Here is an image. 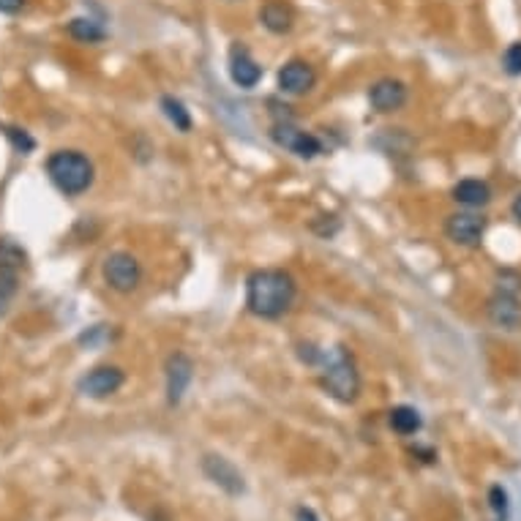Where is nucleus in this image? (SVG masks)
Returning a JSON list of instances; mask_svg holds the SVG:
<instances>
[{
  "mask_svg": "<svg viewBox=\"0 0 521 521\" xmlns=\"http://www.w3.org/2000/svg\"><path fill=\"white\" fill-rule=\"evenodd\" d=\"M298 298V284L292 273L282 268H259L246 282V306L254 317L279 320L292 308Z\"/></svg>",
  "mask_w": 521,
  "mask_h": 521,
  "instance_id": "nucleus-1",
  "label": "nucleus"
},
{
  "mask_svg": "<svg viewBox=\"0 0 521 521\" xmlns=\"http://www.w3.org/2000/svg\"><path fill=\"white\" fill-rule=\"evenodd\" d=\"M323 369V388L341 404H352L360 396V372L352 352L341 344L323 349L320 363Z\"/></svg>",
  "mask_w": 521,
  "mask_h": 521,
  "instance_id": "nucleus-2",
  "label": "nucleus"
},
{
  "mask_svg": "<svg viewBox=\"0 0 521 521\" xmlns=\"http://www.w3.org/2000/svg\"><path fill=\"white\" fill-rule=\"evenodd\" d=\"M46 175L61 194L80 197L96 181V167L82 150H55L46 159Z\"/></svg>",
  "mask_w": 521,
  "mask_h": 521,
  "instance_id": "nucleus-3",
  "label": "nucleus"
},
{
  "mask_svg": "<svg viewBox=\"0 0 521 521\" xmlns=\"http://www.w3.org/2000/svg\"><path fill=\"white\" fill-rule=\"evenodd\" d=\"M104 282L113 292H121V295H131L139 282H142V265L139 259L129 251H113L107 259H104Z\"/></svg>",
  "mask_w": 521,
  "mask_h": 521,
  "instance_id": "nucleus-4",
  "label": "nucleus"
},
{
  "mask_svg": "<svg viewBox=\"0 0 521 521\" xmlns=\"http://www.w3.org/2000/svg\"><path fill=\"white\" fill-rule=\"evenodd\" d=\"M271 137L279 147L295 153L298 159H317V155L323 153V142L315 137V134H308L303 129H298L292 121H279L273 129H271Z\"/></svg>",
  "mask_w": 521,
  "mask_h": 521,
  "instance_id": "nucleus-5",
  "label": "nucleus"
},
{
  "mask_svg": "<svg viewBox=\"0 0 521 521\" xmlns=\"http://www.w3.org/2000/svg\"><path fill=\"white\" fill-rule=\"evenodd\" d=\"M123 382L126 374L121 366H96L77 382V391L88 399H110L123 388Z\"/></svg>",
  "mask_w": 521,
  "mask_h": 521,
  "instance_id": "nucleus-6",
  "label": "nucleus"
},
{
  "mask_svg": "<svg viewBox=\"0 0 521 521\" xmlns=\"http://www.w3.org/2000/svg\"><path fill=\"white\" fill-rule=\"evenodd\" d=\"M202 473L207 475V481H214L219 489H224L230 497H240L246 494V481L240 475L238 466L224 458V456H216V453H207L202 458Z\"/></svg>",
  "mask_w": 521,
  "mask_h": 521,
  "instance_id": "nucleus-7",
  "label": "nucleus"
},
{
  "mask_svg": "<svg viewBox=\"0 0 521 521\" xmlns=\"http://www.w3.org/2000/svg\"><path fill=\"white\" fill-rule=\"evenodd\" d=\"M445 235L456 246H478L486 235V219L470 211H458L445 219Z\"/></svg>",
  "mask_w": 521,
  "mask_h": 521,
  "instance_id": "nucleus-8",
  "label": "nucleus"
},
{
  "mask_svg": "<svg viewBox=\"0 0 521 521\" xmlns=\"http://www.w3.org/2000/svg\"><path fill=\"white\" fill-rule=\"evenodd\" d=\"M164 374H167V401L175 407V404L183 401V396H186V391L194 380V360L186 352H172L167 357Z\"/></svg>",
  "mask_w": 521,
  "mask_h": 521,
  "instance_id": "nucleus-9",
  "label": "nucleus"
},
{
  "mask_svg": "<svg viewBox=\"0 0 521 521\" xmlns=\"http://www.w3.org/2000/svg\"><path fill=\"white\" fill-rule=\"evenodd\" d=\"M407 98H409L407 85L401 80H393V77H382V80H377L369 88V104H372L377 113H382V115L399 113L404 104H407Z\"/></svg>",
  "mask_w": 521,
  "mask_h": 521,
  "instance_id": "nucleus-10",
  "label": "nucleus"
},
{
  "mask_svg": "<svg viewBox=\"0 0 521 521\" xmlns=\"http://www.w3.org/2000/svg\"><path fill=\"white\" fill-rule=\"evenodd\" d=\"M317 85V71L306 61H287L279 69V90L287 96H306Z\"/></svg>",
  "mask_w": 521,
  "mask_h": 521,
  "instance_id": "nucleus-11",
  "label": "nucleus"
},
{
  "mask_svg": "<svg viewBox=\"0 0 521 521\" xmlns=\"http://www.w3.org/2000/svg\"><path fill=\"white\" fill-rule=\"evenodd\" d=\"M230 77L238 88L251 90L263 80V66L254 61V55L248 52V46H243L240 41H235L230 46Z\"/></svg>",
  "mask_w": 521,
  "mask_h": 521,
  "instance_id": "nucleus-12",
  "label": "nucleus"
},
{
  "mask_svg": "<svg viewBox=\"0 0 521 521\" xmlns=\"http://www.w3.org/2000/svg\"><path fill=\"white\" fill-rule=\"evenodd\" d=\"M489 323L500 331H518L521 328V300L518 295L497 292L486 306Z\"/></svg>",
  "mask_w": 521,
  "mask_h": 521,
  "instance_id": "nucleus-13",
  "label": "nucleus"
},
{
  "mask_svg": "<svg viewBox=\"0 0 521 521\" xmlns=\"http://www.w3.org/2000/svg\"><path fill=\"white\" fill-rule=\"evenodd\" d=\"M259 22H263V28L273 36H284L292 30L295 25V14L287 4H282V0H268V4L259 9Z\"/></svg>",
  "mask_w": 521,
  "mask_h": 521,
  "instance_id": "nucleus-14",
  "label": "nucleus"
},
{
  "mask_svg": "<svg viewBox=\"0 0 521 521\" xmlns=\"http://www.w3.org/2000/svg\"><path fill=\"white\" fill-rule=\"evenodd\" d=\"M453 199L464 207H483L492 202V186L481 178H464L453 186Z\"/></svg>",
  "mask_w": 521,
  "mask_h": 521,
  "instance_id": "nucleus-15",
  "label": "nucleus"
},
{
  "mask_svg": "<svg viewBox=\"0 0 521 521\" xmlns=\"http://www.w3.org/2000/svg\"><path fill=\"white\" fill-rule=\"evenodd\" d=\"M388 424H391V429H393L396 434H401V437H412V434H418V432L424 429L421 412L415 409V407H409V404L393 407L391 415H388Z\"/></svg>",
  "mask_w": 521,
  "mask_h": 521,
  "instance_id": "nucleus-16",
  "label": "nucleus"
},
{
  "mask_svg": "<svg viewBox=\"0 0 521 521\" xmlns=\"http://www.w3.org/2000/svg\"><path fill=\"white\" fill-rule=\"evenodd\" d=\"M66 33L80 41V44H101L104 38H107V30H104V25L93 17H74L69 20L66 25Z\"/></svg>",
  "mask_w": 521,
  "mask_h": 521,
  "instance_id": "nucleus-17",
  "label": "nucleus"
},
{
  "mask_svg": "<svg viewBox=\"0 0 521 521\" xmlns=\"http://www.w3.org/2000/svg\"><path fill=\"white\" fill-rule=\"evenodd\" d=\"M28 265V254L22 246H17L14 240L9 238H0V268H6V271H22Z\"/></svg>",
  "mask_w": 521,
  "mask_h": 521,
  "instance_id": "nucleus-18",
  "label": "nucleus"
},
{
  "mask_svg": "<svg viewBox=\"0 0 521 521\" xmlns=\"http://www.w3.org/2000/svg\"><path fill=\"white\" fill-rule=\"evenodd\" d=\"M162 110L167 115V121L178 129V131H191V113L183 107V101H178L175 96H162Z\"/></svg>",
  "mask_w": 521,
  "mask_h": 521,
  "instance_id": "nucleus-19",
  "label": "nucleus"
},
{
  "mask_svg": "<svg viewBox=\"0 0 521 521\" xmlns=\"http://www.w3.org/2000/svg\"><path fill=\"white\" fill-rule=\"evenodd\" d=\"M17 287H20V273L0 268V311H4L6 303L17 295Z\"/></svg>",
  "mask_w": 521,
  "mask_h": 521,
  "instance_id": "nucleus-20",
  "label": "nucleus"
},
{
  "mask_svg": "<svg viewBox=\"0 0 521 521\" xmlns=\"http://www.w3.org/2000/svg\"><path fill=\"white\" fill-rule=\"evenodd\" d=\"M502 69L510 77H521V41H513L505 52H502Z\"/></svg>",
  "mask_w": 521,
  "mask_h": 521,
  "instance_id": "nucleus-21",
  "label": "nucleus"
},
{
  "mask_svg": "<svg viewBox=\"0 0 521 521\" xmlns=\"http://www.w3.org/2000/svg\"><path fill=\"white\" fill-rule=\"evenodd\" d=\"M489 505H492V510L497 513V518H500V521H505V518H508L510 502H508V492H505L502 486H492V489H489Z\"/></svg>",
  "mask_w": 521,
  "mask_h": 521,
  "instance_id": "nucleus-22",
  "label": "nucleus"
},
{
  "mask_svg": "<svg viewBox=\"0 0 521 521\" xmlns=\"http://www.w3.org/2000/svg\"><path fill=\"white\" fill-rule=\"evenodd\" d=\"M497 282H500L497 292H508V295H518L521 292V276L516 271H502Z\"/></svg>",
  "mask_w": 521,
  "mask_h": 521,
  "instance_id": "nucleus-23",
  "label": "nucleus"
},
{
  "mask_svg": "<svg viewBox=\"0 0 521 521\" xmlns=\"http://www.w3.org/2000/svg\"><path fill=\"white\" fill-rule=\"evenodd\" d=\"M6 134L12 137V142L17 145V150H22V153L33 150V139H30V137H28L25 131H20V129H9Z\"/></svg>",
  "mask_w": 521,
  "mask_h": 521,
  "instance_id": "nucleus-24",
  "label": "nucleus"
},
{
  "mask_svg": "<svg viewBox=\"0 0 521 521\" xmlns=\"http://www.w3.org/2000/svg\"><path fill=\"white\" fill-rule=\"evenodd\" d=\"M25 4H28V0H0V14L14 17V14H20L25 9Z\"/></svg>",
  "mask_w": 521,
  "mask_h": 521,
  "instance_id": "nucleus-25",
  "label": "nucleus"
},
{
  "mask_svg": "<svg viewBox=\"0 0 521 521\" xmlns=\"http://www.w3.org/2000/svg\"><path fill=\"white\" fill-rule=\"evenodd\" d=\"M295 521H320V516L311 510V508H306V505H300L298 510H295Z\"/></svg>",
  "mask_w": 521,
  "mask_h": 521,
  "instance_id": "nucleus-26",
  "label": "nucleus"
},
{
  "mask_svg": "<svg viewBox=\"0 0 521 521\" xmlns=\"http://www.w3.org/2000/svg\"><path fill=\"white\" fill-rule=\"evenodd\" d=\"M510 214H513V219H516V222L521 224V194H518V197L513 199V205H510Z\"/></svg>",
  "mask_w": 521,
  "mask_h": 521,
  "instance_id": "nucleus-27",
  "label": "nucleus"
},
{
  "mask_svg": "<svg viewBox=\"0 0 521 521\" xmlns=\"http://www.w3.org/2000/svg\"><path fill=\"white\" fill-rule=\"evenodd\" d=\"M230 4H240V0H230Z\"/></svg>",
  "mask_w": 521,
  "mask_h": 521,
  "instance_id": "nucleus-28",
  "label": "nucleus"
}]
</instances>
